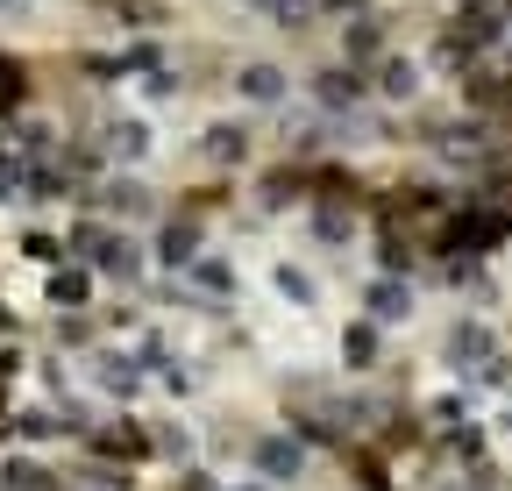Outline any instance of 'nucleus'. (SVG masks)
Segmentation results:
<instances>
[{"label": "nucleus", "mask_w": 512, "mask_h": 491, "mask_svg": "<svg viewBox=\"0 0 512 491\" xmlns=\"http://www.w3.org/2000/svg\"><path fill=\"white\" fill-rule=\"evenodd\" d=\"M143 242H150V271H157V278H185L192 264H200V257L214 250V221L185 214V207H171V214H164Z\"/></svg>", "instance_id": "obj_8"}, {"label": "nucleus", "mask_w": 512, "mask_h": 491, "mask_svg": "<svg viewBox=\"0 0 512 491\" xmlns=\"http://www.w3.org/2000/svg\"><path fill=\"white\" fill-rule=\"evenodd\" d=\"M427 491H498L491 463H427Z\"/></svg>", "instance_id": "obj_18"}, {"label": "nucleus", "mask_w": 512, "mask_h": 491, "mask_svg": "<svg viewBox=\"0 0 512 491\" xmlns=\"http://www.w3.org/2000/svg\"><path fill=\"white\" fill-rule=\"evenodd\" d=\"M256 150H264V121L256 114H207L200 129H192V164H207L214 178L249 171Z\"/></svg>", "instance_id": "obj_4"}, {"label": "nucleus", "mask_w": 512, "mask_h": 491, "mask_svg": "<svg viewBox=\"0 0 512 491\" xmlns=\"http://www.w3.org/2000/svg\"><path fill=\"white\" fill-rule=\"evenodd\" d=\"M15 250H22L29 264L57 271V264H64V228H22V242H15Z\"/></svg>", "instance_id": "obj_19"}, {"label": "nucleus", "mask_w": 512, "mask_h": 491, "mask_svg": "<svg viewBox=\"0 0 512 491\" xmlns=\"http://www.w3.org/2000/svg\"><path fill=\"white\" fill-rule=\"evenodd\" d=\"M242 200L264 214V221H278V214H306V207H313V164L278 157V164H264V171H249Z\"/></svg>", "instance_id": "obj_10"}, {"label": "nucleus", "mask_w": 512, "mask_h": 491, "mask_svg": "<svg viewBox=\"0 0 512 491\" xmlns=\"http://www.w3.org/2000/svg\"><path fill=\"white\" fill-rule=\"evenodd\" d=\"M491 427H498V435H512V399L498 406V420H491Z\"/></svg>", "instance_id": "obj_21"}, {"label": "nucleus", "mask_w": 512, "mask_h": 491, "mask_svg": "<svg viewBox=\"0 0 512 491\" xmlns=\"http://www.w3.org/2000/svg\"><path fill=\"white\" fill-rule=\"evenodd\" d=\"M427 93V57H413V50H384L377 65H370V100H384V107H413Z\"/></svg>", "instance_id": "obj_16"}, {"label": "nucleus", "mask_w": 512, "mask_h": 491, "mask_svg": "<svg viewBox=\"0 0 512 491\" xmlns=\"http://www.w3.org/2000/svg\"><path fill=\"white\" fill-rule=\"evenodd\" d=\"M36 292H43V314H50V321L100 314V299H107V292H100V278H93L86 264H72V257H64L57 271H43V278H36Z\"/></svg>", "instance_id": "obj_12"}, {"label": "nucleus", "mask_w": 512, "mask_h": 491, "mask_svg": "<svg viewBox=\"0 0 512 491\" xmlns=\"http://www.w3.org/2000/svg\"><path fill=\"white\" fill-rule=\"evenodd\" d=\"M299 93H306V107L320 114V121H349V114H363L370 107V72H356V65H313L306 79H299Z\"/></svg>", "instance_id": "obj_11"}, {"label": "nucleus", "mask_w": 512, "mask_h": 491, "mask_svg": "<svg viewBox=\"0 0 512 491\" xmlns=\"http://www.w3.org/2000/svg\"><path fill=\"white\" fill-rule=\"evenodd\" d=\"M299 228H306V242H313V250L349 257L356 242H363V207H349V200H313V207L299 214Z\"/></svg>", "instance_id": "obj_14"}, {"label": "nucleus", "mask_w": 512, "mask_h": 491, "mask_svg": "<svg viewBox=\"0 0 512 491\" xmlns=\"http://www.w3.org/2000/svg\"><path fill=\"white\" fill-rule=\"evenodd\" d=\"M143 427H150V463H157L164 477H178V470H192V463H207V427H200V413L157 406V413H143Z\"/></svg>", "instance_id": "obj_9"}, {"label": "nucleus", "mask_w": 512, "mask_h": 491, "mask_svg": "<svg viewBox=\"0 0 512 491\" xmlns=\"http://www.w3.org/2000/svg\"><path fill=\"white\" fill-rule=\"evenodd\" d=\"M498 363H505V342H498V328L484 314H463V321L441 328V371L456 378V385L484 392V378L498 371Z\"/></svg>", "instance_id": "obj_5"}, {"label": "nucleus", "mask_w": 512, "mask_h": 491, "mask_svg": "<svg viewBox=\"0 0 512 491\" xmlns=\"http://www.w3.org/2000/svg\"><path fill=\"white\" fill-rule=\"evenodd\" d=\"M377 371H384V328L349 314L335 328V378H377Z\"/></svg>", "instance_id": "obj_17"}, {"label": "nucleus", "mask_w": 512, "mask_h": 491, "mask_svg": "<svg viewBox=\"0 0 512 491\" xmlns=\"http://www.w3.org/2000/svg\"><path fill=\"white\" fill-rule=\"evenodd\" d=\"M79 214H93V221H107V228H157L164 214H171V200L150 186L143 171H100L93 186L79 193Z\"/></svg>", "instance_id": "obj_2"}, {"label": "nucleus", "mask_w": 512, "mask_h": 491, "mask_svg": "<svg viewBox=\"0 0 512 491\" xmlns=\"http://www.w3.org/2000/svg\"><path fill=\"white\" fill-rule=\"evenodd\" d=\"M157 121L143 107H128V100H107L93 107V121L79 129V150L93 157V171H150L157 164Z\"/></svg>", "instance_id": "obj_1"}, {"label": "nucleus", "mask_w": 512, "mask_h": 491, "mask_svg": "<svg viewBox=\"0 0 512 491\" xmlns=\"http://www.w3.org/2000/svg\"><path fill=\"white\" fill-rule=\"evenodd\" d=\"M313 463H320V456L292 435L285 420H264V427L249 435V449H242V477L271 484V491H299V484L313 477Z\"/></svg>", "instance_id": "obj_3"}, {"label": "nucleus", "mask_w": 512, "mask_h": 491, "mask_svg": "<svg viewBox=\"0 0 512 491\" xmlns=\"http://www.w3.org/2000/svg\"><path fill=\"white\" fill-rule=\"evenodd\" d=\"M79 456L86 463H107V470H157L150 463V427H143V413H100L93 427H86V442H79Z\"/></svg>", "instance_id": "obj_7"}, {"label": "nucleus", "mask_w": 512, "mask_h": 491, "mask_svg": "<svg viewBox=\"0 0 512 491\" xmlns=\"http://www.w3.org/2000/svg\"><path fill=\"white\" fill-rule=\"evenodd\" d=\"M221 86H228L235 114H256V121L285 114V107H292V93H299L292 65H278V57H235V65L221 72Z\"/></svg>", "instance_id": "obj_6"}, {"label": "nucleus", "mask_w": 512, "mask_h": 491, "mask_svg": "<svg viewBox=\"0 0 512 491\" xmlns=\"http://www.w3.org/2000/svg\"><path fill=\"white\" fill-rule=\"evenodd\" d=\"M264 299L278 306V314H292V321H320V306H328V285H320L306 264H292V257H271V271H264Z\"/></svg>", "instance_id": "obj_13"}, {"label": "nucleus", "mask_w": 512, "mask_h": 491, "mask_svg": "<svg viewBox=\"0 0 512 491\" xmlns=\"http://www.w3.org/2000/svg\"><path fill=\"white\" fill-rule=\"evenodd\" d=\"M356 314H363V321H377L384 335H392V328H406V321L420 314V292H413V278H392V271H377V278H363V299H356Z\"/></svg>", "instance_id": "obj_15"}, {"label": "nucleus", "mask_w": 512, "mask_h": 491, "mask_svg": "<svg viewBox=\"0 0 512 491\" xmlns=\"http://www.w3.org/2000/svg\"><path fill=\"white\" fill-rule=\"evenodd\" d=\"M313 8H320V22H335V29H342V22H356V15H370V8H377V0H313Z\"/></svg>", "instance_id": "obj_20"}]
</instances>
